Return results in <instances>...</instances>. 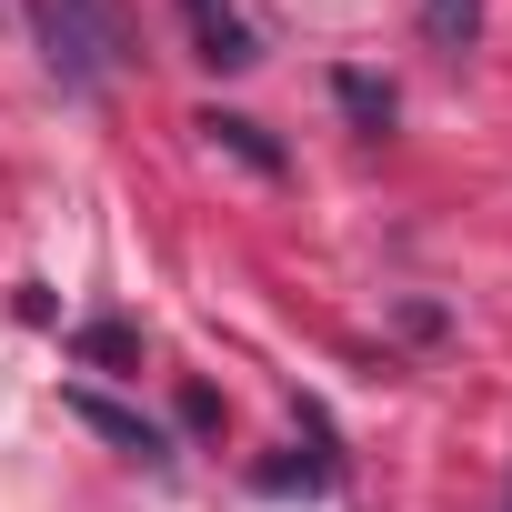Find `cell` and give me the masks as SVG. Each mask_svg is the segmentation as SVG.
I'll use <instances>...</instances> for the list:
<instances>
[{
    "label": "cell",
    "mask_w": 512,
    "mask_h": 512,
    "mask_svg": "<svg viewBox=\"0 0 512 512\" xmlns=\"http://www.w3.org/2000/svg\"><path fill=\"white\" fill-rule=\"evenodd\" d=\"M71 422H91L111 452H131V462H171V432L151 422V412H131V402H111V392H81L71 382Z\"/></svg>",
    "instance_id": "obj_1"
},
{
    "label": "cell",
    "mask_w": 512,
    "mask_h": 512,
    "mask_svg": "<svg viewBox=\"0 0 512 512\" xmlns=\"http://www.w3.org/2000/svg\"><path fill=\"white\" fill-rule=\"evenodd\" d=\"M181 11H191V31H201V61H211V71H251V61H262V41H251V21L231 11V0H181Z\"/></svg>",
    "instance_id": "obj_2"
},
{
    "label": "cell",
    "mask_w": 512,
    "mask_h": 512,
    "mask_svg": "<svg viewBox=\"0 0 512 512\" xmlns=\"http://www.w3.org/2000/svg\"><path fill=\"white\" fill-rule=\"evenodd\" d=\"M191 131H211V141H221L231 161H251V171H262V181H282V171H292V161H282V141H272L262 121H241V111H201Z\"/></svg>",
    "instance_id": "obj_3"
},
{
    "label": "cell",
    "mask_w": 512,
    "mask_h": 512,
    "mask_svg": "<svg viewBox=\"0 0 512 512\" xmlns=\"http://www.w3.org/2000/svg\"><path fill=\"white\" fill-rule=\"evenodd\" d=\"M61 11L91 31V51H101L111 71H131V61H141V51H131V11H121V0H61Z\"/></svg>",
    "instance_id": "obj_4"
},
{
    "label": "cell",
    "mask_w": 512,
    "mask_h": 512,
    "mask_svg": "<svg viewBox=\"0 0 512 512\" xmlns=\"http://www.w3.org/2000/svg\"><path fill=\"white\" fill-rule=\"evenodd\" d=\"M71 352H81V362H101V372H141V332H131V322H81V332H71Z\"/></svg>",
    "instance_id": "obj_5"
},
{
    "label": "cell",
    "mask_w": 512,
    "mask_h": 512,
    "mask_svg": "<svg viewBox=\"0 0 512 512\" xmlns=\"http://www.w3.org/2000/svg\"><path fill=\"white\" fill-rule=\"evenodd\" d=\"M472 31H482V0H422V41L432 51H472Z\"/></svg>",
    "instance_id": "obj_6"
},
{
    "label": "cell",
    "mask_w": 512,
    "mask_h": 512,
    "mask_svg": "<svg viewBox=\"0 0 512 512\" xmlns=\"http://www.w3.org/2000/svg\"><path fill=\"white\" fill-rule=\"evenodd\" d=\"M332 91H342V111H352V121H362V131H392V91H382V81H372V71H342V81H332Z\"/></svg>",
    "instance_id": "obj_7"
},
{
    "label": "cell",
    "mask_w": 512,
    "mask_h": 512,
    "mask_svg": "<svg viewBox=\"0 0 512 512\" xmlns=\"http://www.w3.org/2000/svg\"><path fill=\"white\" fill-rule=\"evenodd\" d=\"M181 432H221V392L211 382H181Z\"/></svg>",
    "instance_id": "obj_8"
},
{
    "label": "cell",
    "mask_w": 512,
    "mask_h": 512,
    "mask_svg": "<svg viewBox=\"0 0 512 512\" xmlns=\"http://www.w3.org/2000/svg\"><path fill=\"white\" fill-rule=\"evenodd\" d=\"M332 482V462H262V492H312Z\"/></svg>",
    "instance_id": "obj_9"
}]
</instances>
